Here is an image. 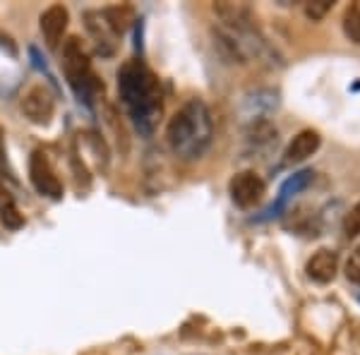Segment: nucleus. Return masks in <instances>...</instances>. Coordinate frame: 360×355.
Wrapping results in <instances>:
<instances>
[{"label": "nucleus", "instance_id": "1", "mask_svg": "<svg viewBox=\"0 0 360 355\" xmlns=\"http://www.w3.org/2000/svg\"><path fill=\"white\" fill-rule=\"evenodd\" d=\"M118 94L137 130L142 135H152L164 110L161 86L152 70L139 60H127L118 70Z\"/></svg>", "mask_w": 360, "mask_h": 355}, {"label": "nucleus", "instance_id": "2", "mask_svg": "<svg viewBox=\"0 0 360 355\" xmlns=\"http://www.w3.org/2000/svg\"><path fill=\"white\" fill-rule=\"evenodd\" d=\"M214 139L212 110L202 98H190L166 125V142L180 161H197L207 154Z\"/></svg>", "mask_w": 360, "mask_h": 355}, {"label": "nucleus", "instance_id": "3", "mask_svg": "<svg viewBox=\"0 0 360 355\" xmlns=\"http://www.w3.org/2000/svg\"><path fill=\"white\" fill-rule=\"evenodd\" d=\"M63 67H65V77L72 91L79 96V101L91 103L98 91H103V84L98 82L89 56L77 37H70L63 46Z\"/></svg>", "mask_w": 360, "mask_h": 355}, {"label": "nucleus", "instance_id": "4", "mask_svg": "<svg viewBox=\"0 0 360 355\" xmlns=\"http://www.w3.org/2000/svg\"><path fill=\"white\" fill-rule=\"evenodd\" d=\"M229 192H231V200H233L236 207L252 209L264 200L266 183L262 180V176H257L255 171H240L231 178Z\"/></svg>", "mask_w": 360, "mask_h": 355}, {"label": "nucleus", "instance_id": "5", "mask_svg": "<svg viewBox=\"0 0 360 355\" xmlns=\"http://www.w3.org/2000/svg\"><path fill=\"white\" fill-rule=\"evenodd\" d=\"M29 180H32L34 190H37L39 195L51 197V200H60L63 197L60 178L56 176L49 156H46L41 149L34 151L32 159H29Z\"/></svg>", "mask_w": 360, "mask_h": 355}, {"label": "nucleus", "instance_id": "6", "mask_svg": "<svg viewBox=\"0 0 360 355\" xmlns=\"http://www.w3.org/2000/svg\"><path fill=\"white\" fill-rule=\"evenodd\" d=\"M22 113L32 120L34 125H49L56 113V98L46 84L29 86L22 96Z\"/></svg>", "mask_w": 360, "mask_h": 355}, {"label": "nucleus", "instance_id": "7", "mask_svg": "<svg viewBox=\"0 0 360 355\" xmlns=\"http://www.w3.org/2000/svg\"><path fill=\"white\" fill-rule=\"evenodd\" d=\"M68 22H70V13L65 5H51L46 8L41 17H39V27H41L44 41L49 49H56L60 44L63 34L68 32Z\"/></svg>", "mask_w": 360, "mask_h": 355}, {"label": "nucleus", "instance_id": "8", "mask_svg": "<svg viewBox=\"0 0 360 355\" xmlns=\"http://www.w3.org/2000/svg\"><path fill=\"white\" fill-rule=\"evenodd\" d=\"M307 278L315 283H329L336 278V271H339V254L329 247H319L305 264Z\"/></svg>", "mask_w": 360, "mask_h": 355}, {"label": "nucleus", "instance_id": "9", "mask_svg": "<svg viewBox=\"0 0 360 355\" xmlns=\"http://www.w3.org/2000/svg\"><path fill=\"white\" fill-rule=\"evenodd\" d=\"M322 147V137H319L317 130H300L298 135H295L291 142H288L286 151H283V156H286V164H303L307 161L310 156L317 154V149Z\"/></svg>", "mask_w": 360, "mask_h": 355}, {"label": "nucleus", "instance_id": "10", "mask_svg": "<svg viewBox=\"0 0 360 355\" xmlns=\"http://www.w3.org/2000/svg\"><path fill=\"white\" fill-rule=\"evenodd\" d=\"M278 106V94L271 89H257L245 98V108L250 120H264Z\"/></svg>", "mask_w": 360, "mask_h": 355}, {"label": "nucleus", "instance_id": "11", "mask_svg": "<svg viewBox=\"0 0 360 355\" xmlns=\"http://www.w3.org/2000/svg\"><path fill=\"white\" fill-rule=\"evenodd\" d=\"M312 176H315V173H312V171H300V173H293V176L281 185V190H278V197H276V205L271 207L266 214H274V217H278V212H281V209L286 207V202L291 200L293 195H298L300 190H305L307 185L312 183Z\"/></svg>", "mask_w": 360, "mask_h": 355}, {"label": "nucleus", "instance_id": "12", "mask_svg": "<svg viewBox=\"0 0 360 355\" xmlns=\"http://www.w3.org/2000/svg\"><path fill=\"white\" fill-rule=\"evenodd\" d=\"M103 22H106V27L111 29L113 37H118V34H125L130 25L135 22V13H132V8H127V5H115V8H106L101 13Z\"/></svg>", "mask_w": 360, "mask_h": 355}, {"label": "nucleus", "instance_id": "13", "mask_svg": "<svg viewBox=\"0 0 360 355\" xmlns=\"http://www.w3.org/2000/svg\"><path fill=\"white\" fill-rule=\"evenodd\" d=\"M0 221H3L5 228L17 231L25 226V217L20 214V209L15 205V197L0 185Z\"/></svg>", "mask_w": 360, "mask_h": 355}, {"label": "nucleus", "instance_id": "14", "mask_svg": "<svg viewBox=\"0 0 360 355\" xmlns=\"http://www.w3.org/2000/svg\"><path fill=\"white\" fill-rule=\"evenodd\" d=\"M341 27H344V37L348 39V41L360 46V3L348 5Z\"/></svg>", "mask_w": 360, "mask_h": 355}, {"label": "nucleus", "instance_id": "15", "mask_svg": "<svg viewBox=\"0 0 360 355\" xmlns=\"http://www.w3.org/2000/svg\"><path fill=\"white\" fill-rule=\"evenodd\" d=\"M341 228H344V235L346 238H358L360 235V200L346 212Z\"/></svg>", "mask_w": 360, "mask_h": 355}, {"label": "nucleus", "instance_id": "16", "mask_svg": "<svg viewBox=\"0 0 360 355\" xmlns=\"http://www.w3.org/2000/svg\"><path fill=\"white\" fill-rule=\"evenodd\" d=\"M332 8H334V0H310V3H305V17L312 22H319L327 17Z\"/></svg>", "mask_w": 360, "mask_h": 355}, {"label": "nucleus", "instance_id": "17", "mask_svg": "<svg viewBox=\"0 0 360 355\" xmlns=\"http://www.w3.org/2000/svg\"><path fill=\"white\" fill-rule=\"evenodd\" d=\"M344 273H346L348 281L358 283V286H360V243L351 250V254H348L346 266H344Z\"/></svg>", "mask_w": 360, "mask_h": 355}]
</instances>
